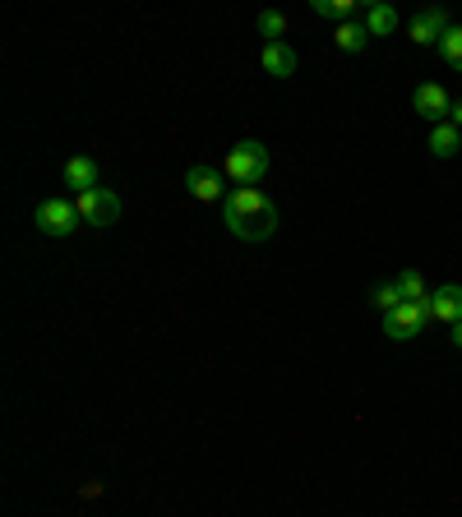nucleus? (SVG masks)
Instances as JSON below:
<instances>
[{
  "label": "nucleus",
  "instance_id": "obj_3",
  "mask_svg": "<svg viewBox=\"0 0 462 517\" xmlns=\"http://www.w3.org/2000/svg\"><path fill=\"white\" fill-rule=\"evenodd\" d=\"M37 231L42 236H51V241H65V236H74V231L84 227V217H79V208H74V199H42L33 213Z\"/></svg>",
  "mask_w": 462,
  "mask_h": 517
},
{
  "label": "nucleus",
  "instance_id": "obj_6",
  "mask_svg": "<svg viewBox=\"0 0 462 517\" xmlns=\"http://www.w3.org/2000/svg\"><path fill=\"white\" fill-rule=\"evenodd\" d=\"M185 190L195 194L199 204H222L227 199V171L222 167H208V162H195V167L185 171Z\"/></svg>",
  "mask_w": 462,
  "mask_h": 517
},
{
  "label": "nucleus",
  "instance_id": "obj_20",
  "mask_svg": "<svg viewBox=\"0 0 462 517\" xmlns=\"http://www.w3.org/2000/svg\"><path fill=\"white\" fill-rule=\"evenodd\" d=\"M449 125H453V130H462V102H453V111H449Z\"/></svg>",
  "mask_w": 462,
  "mask_h": 517
},
{
  "label": "nucleus",
  "instance_id": "obj_4",
  "mask_svg": "<svg viewBox=\"0 0 462 517\" xmlns=\"http://www.w3.org/2000/svg\"><path fill=\"white\" fill-rule=\"evenodd\" d=\"M426 324H435V305H430V296L421 305L402 301L398 310L384 314V337H393V342H412V337L426 333Z\"/></svg>",
  "mask_w": 462,
  "mask_h": 517
},
{
  "label": "nucleus",
  "instance_id": "obj_5",
  "mask_svg": "<svg viewBox=\"0 0 462 517\" xmlns=\"http://www.w3.org/2000/svg\"><path fill=\"white\" fill-rule=\"evenodd\" d=\"M74 208H79V217H84L88 227H116V222H121V194H111L107 185L79 194Z\"/></svg>",
  "mask_w": 462,
  "mask_h": 517
},
{
  "label": "nucleus",
  "instance_id": "obj_12",
  "mask_svg": "<svg viewBox=\"0 0 462 517\" xmlns=\"http://www.w3.org/2000/svg\"><path fill=\"white\" fill-rule=\"evenodd\" d=\"M365 33L370 37H389V33H398V10L393 5H384V0H375V5H365Z\"/></svg>",
  "mask_w": 462,
  "mask_h": 517
},
{
  "label": "nucleus",
  "instance_id": "obj_16",
  "mask_svg": "<svg viewBox=\"0 0 462 517\" xmlns=\"http://www.w3.org/2000/svg\"><path fill=\"white\" fill-rule=\"evenodd\" d=\"M458 148H462V130H453L449 121L430 125V153H435V157H453Z\"/></svg>",
  "mask_w": 462,
  "mask_h": 517
},
{
  "label": "nucleus",
  "instance_id": "obj_2",
  "mask_svg": "<svg viewBox=\"0 0 462 517\" xmlns=\"http://www.w3.org/2000/svg\"><path fill=\"white\" fill-rule=\"evenodd\" d=\"M222 171H227V181L236 185V190H250V185H259L268 176V148L259 144V139H241L236 148H227Z\"/></svg>",
  "mask_w": 462,
  "mask_h": 517
},
{
  "label": "nucleus",
  "instance_id": "obj_10",
  "mask_svg": "<svg viewBox=\"0 0 462 517\" xmlns=\"http://www.w3.org/2000/svg\"><path fill=\"white\" fill-rule=\"evenodd\" d=\"M259 65H264L268 79H292L296 74V51L287 47V42H264V51H259Z\"/></svg>",
  "mask_w": 462,
  "mask_h": 517
},
{
  "label": "nucleus",
  "instance_id": "obj_21",
  "mask_svg": "<svg viewBox=\"0 0 462 517\" xmlns=\"http://www.w3.org/2000/svg\"><path fill=\"white\" fill-rule=\"evenodd\" d=\"M449 342H453V347H458V351H462V319H458V324H453V333H449Z\"/></svg>",
  "mask_w": 462,
  "mask_h": 517
},
{
  "label": "nucleus",
  "instance_id": "obj_7",
  "mask_svg": "<svg viewBox=\"0 0 462 517\" xmlns=\"http://www.w3.org/2000/svg\"><path fill=\"white\" fill-rule=\"evenodd\" d=\"M412 111L421 116V121H430V125H444V121H449V111H453L449 88H444V84H421L412 93Z\"/></svg>",
  "mask_w": 462,
  "mask_h": 517
},
{
  "label": "nucleus",
  "instance_id": "obj_18",
  "mask_svg": "<svg viewBox=\"0 0 462 517\" xmlns=\"http://www.w3.org/2000/svg\"><path fill=\"white\" fill-rule=\"evenodd\" d=\"M259 37H264V42H282V37H287V14H278V10L259 14Z\"/></svg>",
  "mask_w": 462,
  "mask_h": 517
},
{
  "label": "nucleus",
  "instance_id": "obj_14",
  "mask_svg": "<svg viewBox=\"0 0 462 517\" xmlns=\"http://www.w3.org/2000/svg\"><path fill=\"white\" fill-rule=\"evenodd\" d=\"M333 42H338V51H347V56H361V51L370 47V33H365V24L356 19V24H338Z\"/></svg>",
  "mask_w": 462,
  "mask_h": 517
},
{
  "label": "nucleus",
  "instance_id": "obj_19",
  "mask_svg": "<svg viewBox=\"0 0 462 517\" xmlns=\"http://www.w3.org/2000/svg\"><path fill=\"white\" fill-rule=\"evenodd\" d=\"M370 301H375L384 314H389V310H398V305H402V291H398V282H379Z\"/></svg>",
  "mask_w": 462,
  "mask_h": 517
},
{
  "label": "nucleus",
  "instance_id": "obj_8",
  "mask_svg": "<svg viewBox=\"0 0 462 517\" xmlns=\"http://www.w3.org/2000/svg\"><path fill=\"white\" fill-rule=\"evenodd\" d=\"M449 28H453V24H449V10H439V5H435V10L412 14V24H407V37H412L416 47H430V42L439 47V37L449 33Z\"/></svg>",
  "mask_w": 462,
  "mask_h": 517
},
{
  "label": "nucleus",
  "instance_id": "obj_11",
  "mask_svg": "<svg viewBox=\"0 0 462 517\" xmlns=\"http://www.w3.org/2000/svg\"><path fill=\"white\" fill-rule=\"evenodd\" d=\"M430 305H435V324H458L462 319V287L449 282V287H435L430 291Z\"/></svg>",
  "mask_w": 462,
  "mask_h": 517
},
{
  "label": "nucleus",
  "instance_id": "obj_17",
  "mask_svg": "<svg viewBox=\"0 0 462 517\" xmlns=\"http://www.w3.org/2000/svg\"><path fill=\"white\" fill-rule=\"evenodd\" d=\"M439 56L449 61V70H458V74H462V24H453L449 33L439 37Z\"/></svg>",
  "mask_w": 462,
  "mask_h": 517
},
{
  "label": "nucleus",
  "instance_id": "obj_1",
  "mask_svg": "<svg viewBox=\"0 0 462 517\" xmlns=\"http://www.w3.org/2000/svg\"><path fill=\"white\" fill-rule=\"evenodd\" d=\"M222 222H227V231L236 236V241L259 245L278 231V204H273L259 185H250V190H231L227 199H222Z\"/></svg>",
  "mask_w": 462,
  "mask_h": 517
},
{
  "label": "nucleus",
  "instance_id": "obj_9",
  "mask_svg": "<svg viewBox=\"0 0 462 517\" xmlns=\"http://www.w3.org/2000/svg\"><path fill=\"white\" fill-rule=\"evenodd\" d=\"M102 185V171H98V162L88 153H74L70 162H65V190L79 199V194H88V190H98Z\"/></svg>",
  "mask_w": 462,
  "mask_h": 517
},
{
  "label": "nucleus",
  "instance_id": "obj_15",
  "mask_svg": "<svg viewBox=\"0 0 462 517\" xmlns=\"http://www.w3.org/2000/svg\"><path fill=\"white\" fill-rule=\"evenodd\" d=\"M393 282H398V291H402V301L407 305H421L430 296V287H426V277H421V268H402L398 277H393Z\"/></svg>",
  "mask_w": 462,
  "mask_h": 517
},
{
  "label": "nucleus",
  "instance_id": "obj_13",
  "mask_svg": "<svg viewBox=\"0 0 462 517\" xmlns=\"http://www.w3.org/2000/svg\"><path fill=\"white\" fill-rule=\"evenodd\" d=\"M310 10H315L319 19H333V24H356V19H365V10L356 0H310Z\"/></svg>",
  "mask_w": 462,
  "mask_h": 517
}]
</instances>
